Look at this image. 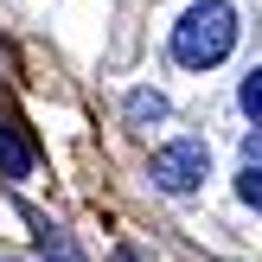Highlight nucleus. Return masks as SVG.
Masks as SVG:
<instances>
[{
	"label": "nucleus",
	"instance_id": "6",
	"mask_svg": "<svg viewBox=\"0 0 262 262\" xmlns=\"http://www.w3.org/2000/svg\"><path fill=\"white\" fill-rule=\"evenodd\" d=\"M237 102H243V115H250V122L262 128V64H256L250 77H243V90H237Z\"/></svg>",
	"mask_w": 262,
	"mask_h": 262
},
{
	"label": "nucleus",
	"instance_id": "3",
	"mask_svg": "<svg viewBox=\"0 0 262 262\" xmlns=\"http://www.w3.org/2000/svg\"><path fill=\"white\" fill-rule=\"evenodd\" d=\"M32 166H38V154H32V141H26V128L0 122V179L19 186V179H32Z\"/></svg>",
	"mask_w": 262,
	"mask_h": 262
},
{
	"label": "nucleus",
	"instance_id": "5",
	"mask_svg": "<svg viewBox=\"0 0 262 262\" xmlns=\"http://www.w3.org/2000/svg\"><path fill=\"white\" fill-rule=\"evenodd\" d=\"M128 122H166V96L160 90H135L128 96Z\"/></svg>",
	"mask_w": 262,
	"mask_h": 262
},
{
	"label": "nucleus",
	"instance_id": "1",
	"mask_svg": "<svg viewBox=\"0 0 262 262\" xmlns=\"http://www.w3.org/2000/svg\"><path fill=\"white\" fill-rule=\"evenodd\" d=\"M230 45H237V13H230V0H199V7H186L179 26H173V64H186V71L224 64Z\"/></svg>",
	"mask_w": 262,
	"mask_h": 262
},
{
	"label": "nucleus",
	"instance_id": "2",
	"mask_svg": "<svg viewBox=\"0 0 262 262\" xmlns=\"http://www.w3.org/2000/svg\"><path fill=\"white\" fill-rule=\"evenodd\" d=\"M147 173H154V186H160V192L186 199V192H199L205 173H211V147H205V141H166V147L154 154Z\"/></svg>",
	"mask_w": 262,
	"mask_h": 262
},
{
	"label": "nucleus",
	"instance_id": "4",
	"mask_svg": "<svg viewBox=\"0 0 262 262\" xmlns=\"http://www.w3.org/2000/svg\"><path fill=\"white\" fill-rule=\"evenodd\" d=\"M237 199L250 205V211H262V128L250 141H243V166H237Z\"/></svg>",
	"mask_w": 262,
	"mask_h": 262
},
{
	"label": "nucleus",
	"instance_id": "7",
	"mask_svg": "<svg viewBox=\"0 0 262 262\" xmlns=\"http://www.w3.org/2000/svg\"><path fill=\"white\" fill-rule=\"evenodd\" d=\"M58 262H71V250H58Z\"/></svg>",
	"mask_w": 262,
	"mask_h": 262
}]
</instances>
